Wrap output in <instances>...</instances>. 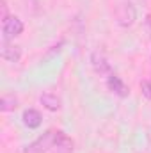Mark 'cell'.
<instances>
[{
    "mask_svg": "<svg viewBox=\"0 0 151 153\" xmlns=\"http://www.w3.org/2000/svg\"><path fill=\"white\" fill-rule=\"evenodd\" d=\"M55 134L53 130H48L44 132L41 137H38L36 141H32L29 146H25L23 153H46L50 148H53V143H55Z\"/></svg>",
    "mask_w": 151,
    "mask_h": 153,
    "instance_id": "obj_1",
    "label": "cell"
},
{
    "mask_svg": "<svg viewBox=\"0 0 151 153\" xmlns=\"http://www.w3.org/2000/svg\"><path fill=\"white\" fill-rule=\"evenodd\" d=\"M135 7L130 4V2H124L121 4L117 9H115V22L117 25L121 27H132L133 22H135Z\"/></svg>",
    "mask_w": 151,
    "mask_h": 153,
    "instance_id": "obj_2",
    "label": "cell"
},
{
    "mask_svg": "<svg viewBox=\"0 0 151 153\" xmlns=\"http://www.w3.org/2000/svg\"><path fill=\"white\" fill-rule=\"evenodd\" d=\"M2 32H4V41L20 36L23 32V22L18 16H7L2 22Z\"/></svg>",
    "mask_w": 151,
    "mask_h": 153,
    "instance_id": "obj_3",
    "label": "cell"
},
{
    "mask_svg": "<svg viewBox=\"0 0 151 153\" xmlns=\"http://www.w3.org/2000/svg\"><path fill=\"white\" fill-rule=\"evenodd\" d=\"M107 87L112 91L114 94H117L119 98H126L130 94V89L124 85V82L119 76H115V75H109V78H107Z\"/></svg>",
    "mask_w": 151,
    "mask_h": 153,
    "instance_id": "obj_4",
    "label": "cell"
},
{
    "mask_svg": "<svg viewBox=\"0 0 151 153\" xmlns=\"http://www.w3.org/2000/svg\"><path fill=\"white\" fill-rule=\"evenodd\" d=\"M53 150L57 153H71L73 152V141H71L64 132H57V134H55Z\"/></svg>",
    "mask_w": 151,
    "mask_h": 153,
    "instance_id": "obj_5",
    "label": "cell"
},
{
    "mask_svg": "<svg viewBox=\"0 0 151 153\" xmlns=\"http://www.w3.org/2000/svg\"><path fill=\"white\" fill-rule=\"evenodd\" d=\"M0 55H2L5 61H9V62H18V61H20V57H21V52H20V48H18V46L9 45L7 41H4V43H2Z\"/></svg>",
    "mask_w": 151,
    "mask_h": 153,
    "instance_id": "obj_6",
    "label": "cell"
},
{
    "mask_svg": "<svg viewBox=\"0 0 151 153\" xmlns=\"http://www.w3.org/2000/svg\"><path fill=\"white\" fill-rule=\"evenodd\" d=\"M39 102L43 103L44 109H48V111H52V112L61 109V100H59V96L53 94V93H44V94H41Z\"/></svg>",
    "mask_w": 151,
    "mask_h": 153,
    "instance_id": "obj_7",
    "label": "cell"
},
{
    "mask_svg": "<svg viewBox=\"0 0 151 153\" xmlns=\"http://www.w3.org/2000/svg\"><path fill=\"white\" fill-rule=\"evenodd\" d=\"M41 121H43V117H41V114L36 109H27L23 112V123L29 128H38L39 125H41Z\"/></svg>",
    "mask_w": 151,
    "mask_h": 153,
    "instance_id": "obj_8",
    "label": "cell"
},
{
    "mask_svg": "<svg viewBox=\"0 0 151 153\" xmlns=\"http://www.w3.org/2000/svg\"><path fill=\"white\" fill-rule=\"evenodd\" d=\"M91 62H93V66H94V70H96L98 73H107V71H110V64L107 62V59H105L103 53H100V52H94V53L91 55Z\"/></svg>",
    "mask_w": 151,
    "mask_h": 153,
    "instance_id": "obj_9",
    "label": "cell"
},
{
    "mask_svg": "<svg viewBox=\"0 0 151 153\" xmlns=\"http://www.w3.org/2000/svg\"><path fill=\"white\" fill-rule=\"evenodd\" d=\"M18 107V100L14 94H4L2 100H0V111L2 112H9V111H14Z\"/></svg>",
    "mask_w": 151,
    "mask_h": 153,
    "instance_id": "obj_10",
    "label": "cell"
},
{
    "mask_svg": "<svg viewBox=\"0 0 151 153\" xmlns=\"http://www.w3.org/2000/svg\"><path fill=\"white\" fill-rule=\"evenodd\" d=\"M141 89H142V94L151 100V80H144V82L141 84Z\"/></svg>",
    "mask_w": 151,
    "mask_h": 153,
    "instance_id": "obj_11",
    "label": "cell"
},
{
    "mask_svg": "<svg viewBox=\"0 0 151 153\" xmlns=\"http://www.w3.org/2000/svg\"><path fill=\"white\" fill-rule=\"evenodd\" d=\"M0 7H2V22H4V20L9 16V14H7V2L2 0V2H0Z\"/></svg>",
    "mask_w": 151,
    "mask_h": 153,
    "instance_id": "obj_12",
    "label": "cell"
}]
</instances>
